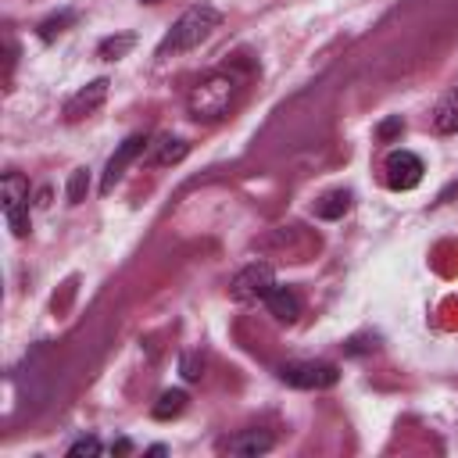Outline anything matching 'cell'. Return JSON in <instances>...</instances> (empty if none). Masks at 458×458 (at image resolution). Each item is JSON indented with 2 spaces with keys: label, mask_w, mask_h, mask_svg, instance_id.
<instances>
[{
  "label": "cell",
  "mask_w": 458,
  "mask_h": 458,
  "mask_svg": "<svg viewBox=\"0 0 458 458\" xmlns=\"http://www.w3.org/2000/svg\"><path fill=\"white\" fill-rule=\"evenodd\" d=\"M218 25H222V11H218V7H211V4H193V7L182 11V14L175 18V25L165 32V39L157 43V57L186 54V50L200 47Z\"/></svg>",
  "instance_id": "obj_1"
},
{
  "label": "cell",
  "mask_w": 458,
  "mask_h": 458,
  "mask_svg": "<svg viewBox=\"0 0 458 458\" xmlns=\"http://www.w3.org/2000/svg\"><path fill=\"white\" fill-rule=\"evenodd\" d=\"M236 93H240L236 75H229V72H211V75H204V79L193 82V89L186 93V107H190V114H193L197 122H218V118L229 114Z\"/></svg>",
  "instance_id": "obj_2"
},
{
  "label": "cell",
  "mask_w": 458,
  "mask_h": 458,
  "mask_svg": "<svg viewBox=\"0 0 458 458\" xmlns=\"http://www.w3.org/2000/svg\"><path fill=\"white\" fill-rule=\"evenodd\" d=\"M0 193H4V218L11 225L14 236H29V179L21 172H7L4 182H0Z\"/></svg>",
  "instance_id": "obj_3"
},
{
  "label": "cell",
  "mask_w": 458,
  "mask_h": 458,
  "mask_svg": "<svg viewBox=\"0 0 458 458\" xmlns=\"http://www.w3.org/2000/svg\"><path fill=\"white\" fill-rule=\"evenodd\" d=\"M276 376L297 390H326V386H336L340 369L329 361H286L276 369Z\"/></svg>",
  "instance_id": "obj_4"
},
{
  "label": "cell",
  "mask_w": 458,
  "mask_h": 458,
  "mask_svg": "<svg viewBox=\"0 0 458 458\" xmlns=\"http://www.w3.org/2000/svg\"><path fill=\"white\" fill-rule=\"evenodd\" d=\"M272 286H276V272H272V265L254 261V265H247V268H240V272L233 276V283H229V297L250 304V301H265V293H268Z\"/></svg>",
  "instance_id": "obj_5"
},
{
  "label": "cell",
  "mask_w": 458,
  "mask_h": 458,
  "mask_svg": "<svg viewBox=\"0 0 458 458\" xmlns=\"http://www.w3.org/2000/svg\"><path fill=\"white\" fill-rule=\"evenodd\" d=\"M147 147H150V140H147L143 132H136V136H129L125 143H118V150L111 154V161H107V168H104L100 193H111V190H114V182L125 175V168H129L136 157H143V154H147Z\"/></svg>",
  "instance_id": "obj_6"
},
{
  "label": "cell",
  "mask_w": 458,
  "mask_h": 458,
  "mask_svg": "<svg viewBox=\"0 0 458 458\" xmlns=\"http://www.w3.org/2000/svg\"><path fill=\"white\" fill-rule=\"evenodd\" d=\"M422 157L411 150H394L386 157V186L390 190H415L422 182Z\"/></svg>",
  "instance_id": "obj_7"
},
{
  "label": "cell",
  "mask_w": 458,
  "mask_h": 458,
  "mask_svg": "<svg viewBox=\"0 0 458 458\" xmlns=\"http://www.w3.org/2000/svg\"><path fill=\"white\" fill-rule=\"evenodd\" d=\"M107 79H93L89 86H82L79 93H72L68 100H64V122H82L86 114H93L104 100H107Z\"/></svg>",
  "instance_id": "obj_8"
},
{
  "label": "cell",
  "mask_w": 458,
  "mask_h": 458,
  "mask_svg": "<svg viewBox=\"0 0 458 458\" xmlns=\"http://www.w3.org/2000/svg\"><path fill=\"white\" fill-rule=\"evenodd\" d=\"M272 433L268 429H240L236 437H229L222 447L229 451V454H247V458H258V454H265V451H272Z\"/></svg>",
  "instance_id": "obj_9"
},
{
  "label": "cell",
  "mask_w": 458,
  "mask_h": 458,
  "mask_svg": "<svg viewBox=\"0 0 458 458\" xmlns=\"http://www.w3.org/2000/svg\"><path fill=\"white\" fill-rule=\"evenodd\" d=\"M186 154H190V143L186 140H179V136H157V143L147 147V165L168 168V165H179Z\"/></svg>",
  "instance_id": "obj_10"
},
{
  "label": "cell",
  "mask_w": 458,
  "mask_h": 458,
  "mask_svg": "<svg viewBox=\"0 0 458 458\" xmlns=\"http://www.w3.org/2000/svg\"><path fill=\"white\" fill-rule=\"evenodd\" d=\"M265 308H268V315H272L276 322H283V326L297 322V315H301V301H297V293L286 290V286H279V283L265 293Z\"/></svg>",
  "instance_id": "obj_11"
},
{
  "label": "cell",
  "mask_w": 458,
  "mask_h": 458,
  "mask_svg": "<svg viewBox=\"0 0 458 458\" xmlns=\"http://www.w3.org/2000/svg\"><path fill=\"white\" fill-rule=\"evenodd\" d=\"M433 129L437 132H458V89H451L440 104H437V111H433Z\"/></svg>",
  "instance_id": "obj_12"
},
{
  "label": "cell",
  "mask_w": 458,
  "mask_h": 458,
  "mask_svg": "<svg viewBox=\"0 0 458 458\" xmlns=\"http://www.w3.org/2000/svg\"><path fill=\"white\" fill-rule=\"evenodd\" d=\"M347 208H351V193H347V190H333V193H326L322 200H315V215L326 218V222L340 218Z\"/></svg>",
  "instance_id": "obj_13"
},
{
  "label": "cell",
  "mask_w": 458,
  "mask_h": 458,
  "mask_svg": "<svg viewBox=\"0 0 458 458\" xmlns=\"http://www.w3.org/2000/svg\"><path fill=\"white\" fill-rule=\"evenodd\" d=\"M132 47H136V36H132V32H122V36H107V39H100L97 54H100L104 61H118V57H125Z\"/></svg>",
  "instance_id": "obj_14"
},
{
  "label": "cell",
  "mask_w": 458,
  "mask_h": 458,
  "mask_svg": "<svg viewBox=\"0 0 458 458\" xmlns=\"http://www.w3.org/2000/svg\"><path fill=\"white\" fill-rule=\"evenodd\" d=\"M182 408H186V394L182 390H165L150 411H154V419H175V415H182Z\"/></svg>",
  "instance_id": "obj_15"
},
{
  "label": "cell",
  "mask_w": 458,
  "mask_h": 458,
  "mask_svg": "<svg viewBox=\"0 0 458 458\" xmlns=\"http://www.w3.org/2000/svg\"><path fill=\"white\" fill-rule=\"evenodd\" d=\"M72 21H75V11H61V14H54V18H47V21L39 25V39L50 43V39H54L57 32H64Z\"/></svg>",
  "instance_id": "obj_16"
},
{
  "label": "cell",
  "mask_w": 458,
  "mask_h": 458,
  "mask_svg": "<svg viewBox=\"0 0 458 458\" xmlns=\"http://www.w3.org/2000/svg\"><path fill=\"white\" fill-rule=\"evenodd\" d=\"M86 193H89V172L86 168H75L72 179H68V204L86 200Z\"/></svg>",
  "instance_id": "obj_17"
},
{
  "label": "cell",
  "mask_w": 458,
  "mask_h": 458,
  "mask_svg": "<svg viewBox=\"0 0 458 458\" xmlns=\"http://www.w3.org/2000/svg\"><path fill=\"white\" fill-rule=\"evenodd\" d=\"M179 372H182V379L197 383V379L204 376V354H200V351H186L182 361H179Z\"/></svg>",
  "instance_id": "obj_18"
},
{
  "label": "cell",
  "mask_w": 458,
  "mask_h": 458,
  "mask_svg": "<svg viewBox=\"0 0 458 458\" xmlns=\"http://www.w3.org/2000/svg\"><path fill=\"white\" fill-rule=\"evenodd\" d=\"M404 132V122H401V114H394V118H386V122H379V129H376V140L379 143H390L394 136H401Z\"/></svg>",
  "instance_id": "obj_19"
},
{
  "label": "cell",
  "mask_w": 458,
  "mask_h": 458,
  "mask_svg": "<svg viewBox=\"0 0 458 458\" xmlns=\"http://www.w3.org/2000/svg\"><path fill=\"white\" fill-rule=\"evenodd\" d=\"M100 451H104V447H100V440H97V437H82V440H75V444L68 447V454H72V458H82V454H89V458H93V454H100Z\"/></svg>",
  "instance_id": "obj_20"
},
{
  "label": "cell",
  "mask_w": 458,
  "mask_h": 458,
  "mask_svg": "<svg viewBox=\"0 0 458 458\" xmlns=\"http://www.w3.org/2000/svg\"><path fill=\"white\" fill-rule=\"evenodd\" d=\"M365 340H369V336H354V340H347V344H344V351H347V354H365V351H376V340H372V344H365Z\"/></svg>",
  "instance_id": "obj_21"
},
{
  "label": "cell",
  "mask_w": 458,
  "mask_h": 458,
  "mask_svg": "<svg viewBox=\"0 0 458 458\" xmlns=\"http://www.w3.org/2000/svg\"><path fill=\"white\" fill-rule=\"evenodd\" d=\"M36 204L47 208V204H50V190H39V200H36Z\"/></svg>",
  "instance_id": "obj_22"
},
{
  "label": "cell",
  "mask_w": 458,
  "mask_h": 458,
  "mask_svg": "<svg viewBox=\"0 0 458 458\" xmlns=\"http://www.w3.org/2000/svg\"><path fill=\"white\" fill-rule=\"evenodd\" d=\"M140 4H161V0H140Z\"/></svg>",
  "instance_id": "obj_23"
}]
</instances>
